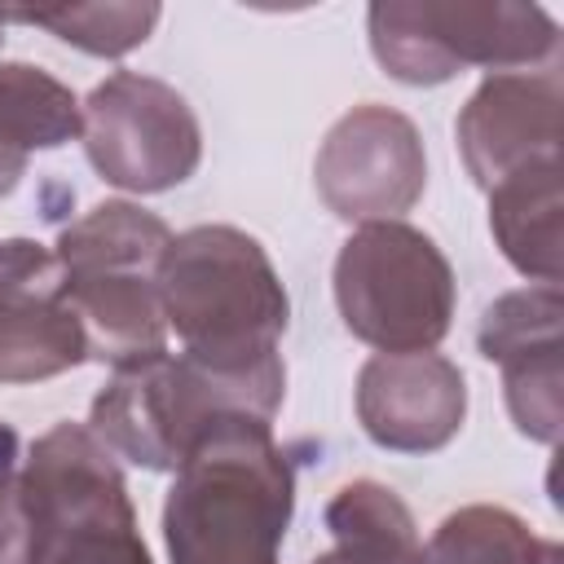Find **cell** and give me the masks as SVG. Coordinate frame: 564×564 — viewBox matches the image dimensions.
I'll list each match as a JSON object with an SVG mask.
<instances>
[{
    "instance_id": "cell-14",
    "label": "cell",
    "mask_w": 564,
    "mask_h": 564,
    "mask_svg": "<svg viewBox=\"0 0 564 564\" xmlns=\"http://www.w3.org/2000/svg\"><path fill=\"white\" fill-rule=\"evenodd\" d=\"M560 159L533 163L489 189V234L502 260L529 282H555L564 273V234H560Z\"/></svg>"
},
{
    "instance_id": "cell-7",
    "label": "cell",
    "mask_w": 564,
    "mask_h": 564,
    "mask_svg": "<svg viewBox=\"0 0 564 564\" xmlns=\"http://www.w3.org/2000/svg\"><path fill=\"white\" fill-rule=\"evenodd\" d=\"M330 286L344 326L375 352H427L454 326V269L405 220L357 225L335 256Z\"/></svg>"
},
{
    "instance_id": "cell-8",
    "label": "cell",
    "mask_w": 564,
    "mask_h": 564,
    "mask_svg": "<svg viewBox=\"0 0 564 564\" xmlns=\"http://www.w3.org/2000/svg\"><path fill=\"white\" fill-rule=\"evenodd\" d=\"M84 154L93 172L128 194H163L185 185L203 163V128L194 106L163 79L115 70L79 106Z\"/></svg>"
},
{
    "instance_id": "cell-15",
    "label": "cell",
    "mask_w": 564,
    "mask_h": 564,
    "mask_svg": "<svg viewBox=\"0 0 564 564\" xmlns=\"http://www.w3.org/2000/svg\"><path fill=\"white\" fill-rule=\"evenodd\" d=\"M84 128L79 97L35 62H0V198L26 176L31 154L62 150Z\"/></svg>"
},
{
    "instance_id": "cell-6",
    "label": "cell",
    "mask_w": 564,
    "mask_h": 564,
    "mask_svg": "<svg viewBox=\"0 0 564 564\" xmlns=\"http://www.w3.org/2000/svg\"><path fill=\"white\" fill-rule=\"evenodd\" d=\"M366 35L383 75L410 88L449 84L467 66L498 75L560 62V22L520 0H379Z\"/></svg>"
},
{
    "instance_id": "cell-9",
    "label": "cell",
    "mask_w": 564,
    "mask_h": 564,
    "mask_svg": "<svg viewBox=\"0 0 564 564\" xmlns=\"http://www.w3.org/2000/svg\"><path fill=\"white\" fill-rule=\"evenodd\" d=\"M313 181L326 212L348 225L401 220L427 189L423 137L410 115L383 101H361L322 137Z\"/></svg>"
},
{
    "instance_id": "cell-11",
    "label": "cell",
    "mask_w": 564,
    "mask_h": 564,
    "mask_svg": "<svg viewBox=\"0 0 564 564\" xmlns=\"http://www.w3.org/2000/svg\"><path fill=\"white\" fill-rule=\"evenodd\" d=\"M560 110H564L560 62L485 75L454 119L467 176L489 194L498 181L533 163L560 159Z\"/></svg>"
},
{
    "instance_id": "cell-19",
    "label": "cell",
    "mask_w": 564,
    "mask_h": 564,
    "mask_svg": "<svg viewBox=\"0 0 564 564\" xmlns=\"http://www.w3.org/2000/svg\"><path fill=\"white\" fill-rule=\"evenodd\" d=\"M0 564H22V441L0 423Z\"/></svg>"
},
{
    "instance_id": "cell-12",
    "label": "cell",
    "mask_w": 564,
    "mask_h": 564,
    "mask_svg": "<svg viewBox=\"0 0 564 564\" xmlns=\"http://www.w3.org/2000/svg\"><path fill=\"white\" fill-rule=\"evenodd\" d=\"M88 361L84 326L62 291L53 247L0 242V383H44Z\"/></svg>"
},
{
    "instance_id": "cell-13",
    "label": "cell",
    "mask_w": 564,
    "mask_h": 564,
    "mask_svg": "<svg viewBox=\"0 0 564 564\" xmlns=\"http://www.w3.org/2000/svg\"><path fill=\"white\" fill-rule=\"evenodd\" d=\"M357 423L361 432L392 454H436L445 449L467 419V379L463 370L427 352H375L357 370Z\"/></svg>"
},
{
    "instance_id": "cell-16",
    "label": "cell",
    "mask_w": 564,
    "mask_h": 564,
    "mask_svg": "<svg viewBox=\"0 0 564 564\" xmlns=\"http://www.w3.org/2000/svg\"><path fill=\"white\" fill-rule=\"evenodd\" d=\"M322 520L335 546L313 555L308 564H419L414 511L383 480L361 476L339 485Z\"/></svg>"
},
{
    "instance_id": "cell-5",
    "label": "cell",
    "mask_w": 564,
    "mask_h": 564,
    "mask_svg": "<svg viewBox=\"0 0 564 564\" xmlns=\"http://www.w3.org/2000/svg\"><path fill=\"white\" fill-rule=\"evenodd\" d=\"M282 397L286 375L234 379L163 348L110 370V379L93 397L88 427L115 458L145 471H176V463L212 419L238 410L273 423Z\"/></svg>"
},
{
    "instance_id": "cell-4",
    "label": "cell",
    "mask_w": 564,
    "mask_h": 564,
    "mask_svg": "<svg viewBox=\"0 0 564 564\" xmlns=\"http://www.w3.org/2000/svg\"><path fill=\"white\" fill-rule=\"evenodd\" d=\"M22 564H154L123 467L88 423H53L22 458Z\"/></svg>"
},
{
    "instance_id": "cell-1",
    "label": "cell",
    "mask_w": 564,
    "mask_h": 564,
    "mask_svg": "<svg viewBox=\"0 0 564 564\" xmlns=\"http://www.w3.org/2000/svg\"><path fill=\"white\" fill-rule=\"evenodd\" d=\"M295 516V463L273 423L212 419L172 471L163 498L167 564H278Z\"/></svg>"
},
{
    "instance_id": "cell-3",
    "label": "cell",
    "mask_w": 564,
    "mask_h": 564,
    "mask_svg": "<svg viewBox=\"0 0 564 564\" xmlns=\"http://www.w3.org/2000/svg\"><path fill=\"white\" fill-rule=\"evenodd\" d=\"M167 242V220L128 198H106L57 229L53 256L84 326L88 361L115 370L167 348L159 304V260Z\"/></svg>"
},
{
    "instance_id": "cell-10",
    "label": "cell",
    "mask_w": 564,
    "mask_h": 564,
    "mask_svg": "<svg viewBox=\"0 0 564 564\" xmlns=\"http://www.w3.org/2000/svg\"><path fill=\"white\" fill-rule=\"evenodd\" d=\"M564 295L555 282H529L498 295L480 326L476 348L502 370L507 414L520 436L555 445L564 427Z\"/></svg>"
},
{
    "instance_id": "cell-17",
    "label": "cell",
    "mask_w": 564,
    "mask_h": 564,
    "mask_svg": "<svg viewBox=\"0 0 564 564\" xmlns=\"http://www.w3.org/2000/svg\"><path fill=\"white\" fill-rule=\"evenodd\" d=\"M419 564H560V546L511 507L471 502L432 529Z\"/></svg>"
},
{
    "instance_id": "cell-2",
    "label": "cell",
    "mask_w": 564,
    "mask_h": 564,
    "mask_svg": "<svg viewBox=\"0 0 564 564\" xmlns=\"http://www.w3.org/2000/svg\"><path fill=\"white\" fill-rule=\"evenodd\" d=\"M159 304L181 352L207 370L234 379L286 375L278 344L291 300L269 251L247 229L194 225L172 234L159 260Z\"/></svg>"
},
{
    "instance_id": "cell-18",
    "label": "cell",
    "mask_w": 564,
    "mask_h": 564,
    "mask_svg": "<svg viewBox=\"0 0 564 564\" xmlns=\"http://www.w3.org/2000/svg\"><path fill=\"white\" fill-rule=\"evenodd\" d=\"M0 18L44 26L62 44L88 57H123L154 35L163 9L154 0H106V4H66V9H35V13H0Z\"/></svg>"
}]
</instances>
